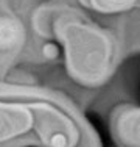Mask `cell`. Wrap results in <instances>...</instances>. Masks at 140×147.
Here are the masks:
<instances>
[{"instance_id": "cell-1", "label": "cell", "mask_w": 140, "mask_h": 147, "mask_svg": "<svg viewBox=\"0 0 140 147\" xmlns=\"http://www.w3.org/2000/svg\"><path fill=\"white\" fill-rule=\"evenodd\" d=\"M23 39V30L17 20L9 17L0 19V50H13L20 45Z\"/></svg>"}, {"instance_id": "cell-2", "label": "cell", "mask_w": 140, "mask_h": 147, "mask_svg": "<svg viewBox=\"0 0 140 147\" xmlns=\"http://www.w3.org/2000/svg\"><path fill=\"white\" fill-rule=\"evenodd\" d=\"M42 55L47 59H55L58 57V47L55 44H45L42 47Z\"/></svg>"}, {"instance_id": "cell-3", "label": "cell", "mask_w": 140, "mask_h": 147, "mask_svg": "<svg viewBox=\"0 0 140 147\" xmlns=\"http://www.w3.org/2000/svg\"><path fill=\"white\" fill-rule=\"evenodd\" d=\"M114 2H121V0H114Z\"/></svg>"}]
</instances>
